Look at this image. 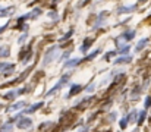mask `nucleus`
I'll return each mask as SVG.
<instances>
[{"mask_svg": "<svg viewBox=\"0 0 151 132\" xmlns=\"http://www.w3.org/2000/svg\"><path fill=\"white\" fill-rule=\"evenodd\" d=\"M15 69V66L12 65V63H0V71H3V72H12Z\"/></svg>", "mask_w": 151, "mask_h": 132, "instance_id": "20e7f679", "label": "nucleus"}, {"mask_svg": "<svg viewBox=\"0 0 151 132\" xmlns=\"http://www.w3.org/2000/svg\"><path fill=\"white\" fill-rule=\"evenodd\" d=\"M56 53H57V48L54 47V48H51L50 51L46 54V57H44V62H43V65H49L51 60H53V57H56Z\"/></svg>", "mask_w": 151, "mask_h": 132, "instance_id": "f03ea898", "label": "nucleus"}, {"mask_svg": "<svg viewBox=\"0 0 151 132\" xmlns=\"http://www.w3.org/2000/svg\"><path fill=\"white\" fill-rule=\"evenodd\" d=\"M151 106V97H147L145 98V107H150Z\"/></svg>", "mask_w": 151, "mask_h": 132, "instance_id": "5701e85b", "label": "nucleus"}, {"mask_svg": "<svg viewBox=\"0 0 151 132\" xmlns=\"http://www.w3.org/2000/svg\"><path fill=\"white\" fill-rule=\"evenodd\" d=\"M128 122H129V118L122 119V120H120V128H122V129H125V128H126V125H128Z\"/></svg>", "mask_w": 151, "mask_h": 132, "instance_id": "6ab92c4d", "label": "nucleus"}, {"mask_svg": "<svg viewBox=\"0 0 151 132\" xmlns=\"http://www.w3.org/2000/svg\"><path fill=\"white\" fill-rule=\"evenodd\" d=\"M40 13H41V10H40V9H34V10H32V13H28L25 18H35V16H38Z\"/></svg>", "mask_w": 151, "mask_h": 132, "instance_id": "f8f14e48", "label": "nucleus"}, {"mask_svg": "<svg viewBox=\"0 0 151 132\" xmlns=\"http://www.w3.org/2000/svg\"><path fill=\"white\" fill-rule=\"evenodd\" d=\"M70 35H72V30H70V31H69V32L66 34V37H63V38H62V41H65V40H66V38H69Z\"/></svg>", "mask_w": 151, "mask_h": 132, "instance_id": "b1692460", "label": "nucleus"}, {"mask_svg": "<svg viewBox=\"0 0 151 132\" xmlns=\"http://www.w3.org/2000/svg\"><path fill=\"white\" fill-rule=\"evenodd\" d=\"M9 56V47L0 45V57H7Z\"/></svg>", "mask_w": 151, "mask_h": 132, "instance_id": "6e6552de", "label": "nucleus"}, {"mask_svg": "<svg viewBox=\"0 0 151 132\" xmlns=\"http://www.w3.org/2000/svg\"><path fill=\"white\" fill-rule=\"evenodd\" d=\"M68 79H69V75H65V76H62V79H60V81L57 82V85H56L54 88H51L50 91H49V94H47V95H51V94H53L54 91H57V89H59V88L62 87V85H63V84H65V82H66Z\"/></svg>", "mask_w": 151, "mask_h": 132, "instance_id": "7ed1b4c3", "label": "nucleus"}, {"mask_svg": "<svg viewBox=\"0 0 151 132\" xmlns=\"http://www.w3.org/2000/svg\"><path fill=\"white\" fill-rule=\"evenodd\" d=\"M79 89H81V87H79V85H72L70 91H69V94H68V97H72V95H75V94H76Z\"/></svg>", "mask_w": 151, "mask_h": 132, "instance_id": "9b49d317", "label": "nucleus"}, {"mask_svg": "<svg viewBox=\"0 0 151 132\" xmlns=\"http://www.w3.org/2000/svg\"><path fill=\"white\" fill-rule=\"evenodd\" d=\"M0 132H12V123H6V125H3Z\"/></svg>", "mask_w": 151, "mask_h": 132, "instance_id": "2eb2a0df", "label": "nucleus"}, {"mask_svg": "<svg viewBox=\"0 0 151 132\" xmlns=\"http://www.w3.org/2000/svg\"><path fill=\"white\" fill-rule=\"evenodd\" d=\"M15 10V7H7V9H0V16H7V15H12Z\"/></svg>", "mask_w": 151, "mask_h": 132, "instance_id": "0eeeda50", "label": "nucleus"}, {"mask_svg": "<svg viewBox=\"0 0 151 132\" xmlns=\"http://www.w3.org/2000/svg\"><path fill=\"white\" fill-rule=\"evenodd\" d=\"M41 106H43V103H37V104H34L32 107H28V109H25V113H34V112H35V110H38Z\"/></svg>", "mask_w": 151, "mask_h": 132, "instance_id": "423d86ee", "label": "nucleus"}, {"mask_svg": "<svg viewBox=\"0 0 151 132\" xmlns=\"http://www.w3.org/2000/svg\"><path fill=\"white\" fill-rule=\"evenodd\" d=\"M18 94L15 92V91H10V92H7L6 95H4V98H7V100H12V98H15Z\"/></svg>", "mask_w": 151, "mask_h": 132, "instance_id": "f3484780", "label": "nucleus"}, {"mask_svg": "<svg viewBox=\"0 0 151 132\" xmlns=\"http://www.w3.org/2000/svg\"><path fill=\"white\" fill-rule=\"evenodd\" d=\"M16 120H18V122H16V125H18V128H19V129H28V128H31V125H32L31 119L24 118V116H19Z\"/></svg>", "mask_w": 151, "mask_h": 132, "instance_id": "f257e3e1", "label": "nucleus"}, {"mask_svg": "<svg viewBox=\"0 0 151 132\" xmlns=\"http://www.w3.org/2000/svg\"><path fill=\"white\" fill-rule=\"evenodd\" d=\"M148 43V40H147V38H144V40H141V41H139V43H138V45H137V51H139V50H142V48H144V45H145V44Z\"/></svg>", "mask_w": 151, "mask_h": 132, "instance_id": "ddd939ff", "label": "nucleus"}, {"mask_svg": "<svg viewBox=\"0 0 151 132\" xmlns=\"http://www.w3.org/2000/svg\"><path fill=\"white\" fill-rule=\"evenodd\" d=\"M129 51V45H123L119 48V53H128Z\"/></svg>", "mask_w": 151, "mask_h": 132, "instance_id": "412c9836", "label": "nucleus"}, {"mask_svg": "<svg viewBox=\"0 0 151 132\" xmlns=\"http://www.w3.org/2000/svg\"><path fill=\"white\" fill-rule=\"evenodd\" d=\"M81 60L79 59H73V60H69V62H66V68H70V66H75V65H78Z\"/></svg>", "mask_w": 151, "mask_h": 132, "instance_id": "4468645a", "label": "nucleus"}, {"mask_svg": "<svg viewBox=\"0 0 151 132\" xmlns=\"http://www.w3.org/2000/svg\"><path fill=\"white\" fill-rule=\"evenodd\" d=\"M93 89H94V85H91V87H88V88H87V91H88V92H91Z\"/></svg>", "mask_w": 151, "mask_h": 132, "instance_id": "393cba45", "label": "nucleus"}, {"mask_svg": "<svg viewBox=\"0 0 151 132\" xmlns=\"http://www.w3.org/2000/svg\"><path fill=\"white\" fill-rule=\"evenodd\" d=\"M139 1H147V0H139Z\"/></svg>", "mask_w": 151, "mask_h": 132, "instance_id": "bb28decb", "label": "nucleus"}, {"mask_svg": "<svg viewBox=\"0 0 151 132\" xmlns=\"http://www.w3.org/2000/svg\"><path fill=\"white\" fill-rule=\"evenodd\" d=\"M22 106H25V103H24V101H19V103L13 104L12 107H9V109H7V112H13V110H18V109H21Z\"/></svg>", "mask_w": 151, "mask_h": 132, "instance_id": "9d476101", "label": "nucleus"}, {"mask_svg": "<svg viewBox=\"0 0 151 132\" xmlns=\"http://www.w3.org/2000/svg\"><path fill=\"white\" fill-rule=\"evenodd\" d=\"M90 44H91V40H88V38H87V40H85V43H84V45H82V47H81V51H84V53H85V51H87V48H88V45H90Z\"/></svg>", "mask_w": 151, "mask_h": 132, "instance_id": "a211bd4d", "label": "nucleus"}, {"mask_svg": "<svg viewBox=\"0 0 151 132\" xmlns=\"http://www.w3.org/2000/svg\"><path fill=\"white\" fill-rule=\"evenodd\" d=\"M134 34H135V31H128V32H125L120 38H117L116 41L119 43V41H122V40H131V38H134Z\"/></svg>", "mask_w": 151, "mask_h": 132, "instance_id": "39448f33", "label": "nucleus"}, {"mask_svg": "<svg viewBox=\"0 0 151 132\" xmlns=\"http://www.w3.org/2000/svg\"><path fill=\"white\" fill-rule=\"evenodd\" d=\"M97 54H99V50H96V51H93L90 56H87V57H85V60H90V59H93V57H94V56H97Z\"/></svg>", "mask_w": 151, "mask_h": 132, "instance_id": "4be33fe9", "label": "nucleus"}, {"mask_svg": "<svg viewBox=\"0 0 151 132\" xmlns=\"http://www.w3.org/2000/svg\"><path fill=\"white\" fill-rule=\"evenodd\" d=\"M131 62V56H125V57H119L114 60V63H129Z\"/></svg>", "mask_w": 151, "mask_h": 132, "instance_id": "1a4fd4ad", "label": "nucleus"}, {"mask_svg": "<svg viewBox=\"0 0 151 132\" xmlns=\"http://www.w3.org/2000/svg\"><path fill=\"white\" fill-rule=\"evenodd\" d=\"M144 119H145V112H144V110H142V112H141V113H139V119H138V123H139V125H141V123H142V122H144Z\"/></svg>", "mask_w": 151, "mask_h": 132, "instance_id": "aec40b11", "label": "nucleus"}, {"mask_svg": "<svg viewBox=\"0 0 151 132\" xmlns=\"http://www.w3.org/2000/svg\"><path fill=\"white\" fill-rule=\"evenodd\" d=\"M135 9V6H129V7H120L119 9V12L120 13H125V12H131V10H134Z\"/></svg>", "mask_w": 151, "mask_h": 132, "instance_id": "dca6fc26", "label": "nucleus"}, {"mask_svg": "<svg viewBox=\"0 0 151 132\" xmlns=\"http://www.w3.org/2000/svg\"><path fill=\"white\" fill-rule=\"evenodd\" d=\"M4 28H6V27H1V28H0V32H1V31H3V30H4Z\"/></svg>", "mask_w": 151, "mask_h": 132, "instance_id": "a878e982", "label": "nucleus"}]
</instances>
